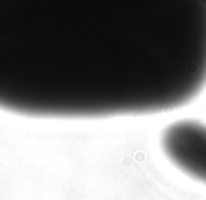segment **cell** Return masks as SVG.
Here are the masks:
<instances>
[{
    "mask_svg": "<svg viewBox=\"0 0 206 200\" xmlns=\"http://www.w3.org/2000/svg\"><path fill=\"white\" fill-rule=\"evenodd\" d=\"M206 87V0H0V110L165 113Z\"/></svg>",
    "mask_w": 206,
    "mask_h": 200,
    "instance_id": "cell-1",
    "label": "cell"
},
{
    "mask_svg": "<svg viewBox=\"0 0 206 200\" xmlns=\"http://www.w3.org/2000/svg\"><path fill=\"white\" fill-rule=\"evenodd\" d=\"M160 147L178 171L206 185V123L194 119L171 123L161 133Z\"/></svg>",
    "mask_w": 206,
    "mask_h": 200,
    "instance_id": "cell-2",
    "label": "cell"
}]
</instances>
